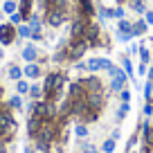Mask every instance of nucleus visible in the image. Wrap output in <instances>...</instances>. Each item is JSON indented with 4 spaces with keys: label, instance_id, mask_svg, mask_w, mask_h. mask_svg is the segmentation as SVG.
Wrapping results in <instances>:
<instances>
[{
    "label": "nucleus",
    "instance_id": "39448f33",
    "mask_svg": "<svg viewBox=\"0 0 153 153\" xmlns=\"http://www.w3.org/2000/svg\"><path fill=\"white\" fill-rule=\"evenodd\" d=\"M86 106L88 108H95V110H104L106 106V88L104 90H92V92H86Z\"/></svg>",
    "mask_w": 153,
    "mask_h": 153
},
{
    "label": "nucleus",
    "instance_id": "412c9836",
    "mask_svg": "<svg viewBox=\"0 0 153 153\" xmlns=\"http://www.w3.org/2000/svg\"><path fill=\"white\" fill-rule=\"evenodd\" d=\"M128 113H131V104L120 101V106H117V110H115V120H117V122H124L126 117H128Z\"/></svg>",
    "mask_w": 153,
    "mask_h": 153
},
{
    "label": "nucleus",
    "instance_id": "cd10ccee",
    "mask_svg": "<svg viewBox=\"0 0 153 153\" xmlns=\"http://www.w3.org/2000/svg\"><path fill=\"white\" fill-rule=\"evenodd\" d=\"M99 149H101V153H115V151H117V142H115L113 137H106Z\"/></svg>",
    "mask_w": 153,
    "mask_h": 153
},
{
    "label": "nucleus",
    "instance_id": "20e7f679",
    "mask_svg": "<svg viewBox=\"0 0 153 153\" xmlns=\"http://www.w3.org/2000/svg\"><path fill=\"white\" fill-rule=\"evenodd\" d=\"M128 81H131V79H128V74H126V72L122 70V65H120V68H117V72H115V74L110 76L108 90H110V92H115V95H120V92L124 90L126 86H128Z\"/></svg>",
    "mask_w": 153,
    "mask_h": 153
},
{
    "label": "nucleus",
    "instance_id": "f704fd0d",
    "mask_svg": "<svg viewBox=\"0 0 153 153\" xmlns=\"http://www.w3.org/2000/svg\"><path fill=\"white\" fill-rule=\"evenodd\" d=\"M144 101H153V81H149V79L144 83Z\"/></svg>",
    "mask_w": 153,
    "mask_h": 153
},
{
    "label": "nucleus",
    "instance_id": "dca6fc26",
    "mask_svg": "<svg viewBox=\"0 0 153 153\" xmlns=\"http://www.w3.org/2000/svg\"><path fill=\"white\" fill-rule=\"evenodd\" d=\"M124 2L128 5V9L135 11L137 16H144V14H146V9H149V7H146V0H124Z\"/></svg>",
    "mask_w": 153,
    "mask_h": 153
},
{
    "label": "nucleus",
    "instance_id": "49530a36",
    "mask_svg": "<svg viewBox=\"0 0 153 153\" xmlns=\"http://www.w3.org/2000/svg\"><path fill=\"white\" fill-rule=\"evenodd\" d=\"M146 79H149V81H153V65H149V72H146Z\"/></svg>",
    "mask_w": 153,
    "mask_h": 153
},
{
    "label": "nucleus",
    "instance_id": "0eeeda50",
    "mask_svg": "<svg viewBox=\"0 0 153 153\" xmlns=\"http://www.w3.org/2000/svg\"><path fill=\"white\" fill-rule=\"evenodd\" d=\"M65 20H68V11H56V9L43 11V23L50 27H61Z\"/></svg>",
    "mask_w": 153,
    "mask_h": 153
},
{
    "label": "nucleus",
    "instance_id": "ea45409f",
    "mask_svg": "<svg viewBox=\"0 0 153 153\" xmlns=\"http://www.w3.org/2000/svg\"><path fill=\"white\" fill-rule=\"evenodd\" d=\"M140 45H142V41H140V43H131V45H128V52H126V54H128V56H135V54L140 52Z\"/></svg>",
    "mask_w": 153,
    "mask_h": 153
},
{
    "label": "nucleus",
    "instance_id": "603ef678",
    "mask_svg": "<svg viewBox=\"0 0 153 153\" xmlns=\"http://www.w3.org/2000/svg\"><path fill=\"white\" fill-rule=\"evenodd\" d=\"M68 153H81V151H68Z\"/></svg>",
    "mask_w": 153,
    "mask_h": 153
},
{
    "label": "nucleus",
    "instance_id": "79ce46f5",
    "mask_svg": "<svg viewBox=\"0 0 153 153\" xmlns=\"http://www.w3.org/2000/svg\"><path fill=\"white\" fill-rule=\"evenodd\" d=\"M133 34H117V41H120V43H131V41H133Z\"/></svg>",
    "mask_w": 153,
    "mask_h": 153
},
{
    "label": "nucleus",
    "instance_id": "7c9ffc66",
    "mask_svg": "<svg viewBox=\"0 0 153 153\" xmlns=\"http://www.w3.org/2000/svg\"><path fill=\"white\" fill-rule=\"evenodd\" d=\"M79 151H81V153H101V149L95 146V144H90L88 140H81V144H79Z\"/></svg>",
    "mask_w": 153,
    "mask_h": 153
},
{
    "label": "nucleus",
    "instance_id": "f8f14e48",
    "mask_svg": "<svg viewBox=\"0 0 153 153\" xmlns=\"http://www.w3.org/2000/svg\"><path fill=\"white\" fill-rule=\"evenodd\" d=\"M65 97L70 101H76V99H83V97H86V90H83V86H81L79 79H74V81L68 83V95Z\"/></svg>",
    "mask_w": 153,
    "mask_h": 153
},
{
    "label": "nucleus",
    "instance_id": "6ab92c4d",
    "mask_svg": "<svg viewBox=\"0 0 153 153\" xmlns=\"http://www.w3.org/2000/svg\"><path fill=\"white\" fill-rule=\"evenodd\" d=\"M122 70L128 74L131 81H135V65H133V61H131L128 54H122Z\"/></svg>",
    "mask_w": 153,
    "mask_h": 153
},
{
    "label": "nucleus",
    "instance_id": "b1692460",
    "mask_svg": "<svg viewBox=\"0 0 153 153\" xmlns=\"http://www.w3.org/2000/svg\"><path fill=\"white\" fill-rule=\"evenodd\" d=\"M7 76H9L11 81H20V79H23V68L11 63V65L7 68Z\"/></svg>",
    "mask_w": 153,
    "mask_h": 153
},
{
    "label": "nucleus",
    "instance_id": "393cba45",
    "mask_svg": "<svg viewBox=\"0 0 153 153\" xmlns=\"http://www.w3.org/2000/svg\"><path fill=\"white\" fill-rule=\"evenodd\" d=\"M74 135H76L79 140H88V135H90V131H88V124H83V122H76Z\"/></svg>",
    "mask_w": 153,
    "mask_h": 153
},
{
    "label": "nucleus",
    "instance_id": "a211bd4d",
    "mask_svg": "<svg viewBox=\"0 0 153 153\" xmlns=\"http://www.w3.org/2000/svg\"><path fill=\"white\" fill-rule=\"evenodd\" d=\"M18 11H20V16L25 18V23H27V18L34 14V0H20V2H18Z\"/></svg>",
    "mask_w": 153,
    "mask_h": 153
},
{
    "label": "nucleus",
    "instance_id": "72a5a7b5",
    "mask_svg": "<svg viewBox=\"0 0 153 153\" xmlns=\"http://www.w3.org/2000/svg\"><path fill=\"white\" fill-rule=\"evenodd\" d=\"M27 92H29V81L27 79L16 81V95H27Z\"/></svg>",
    "mask_w": 153,
    "mask_h": 153
},
{
    "label": "nucleus",
    "instance_id": "4c0bfd02",
    "mask_svg": "<svg viewBox=\"0 0 153 153\" xmlns=\"http://www.w3.org/2000/svg\"><path fill=\"white\" fill-rule=\"evenodd\" d=\"M9 23L18 27V25H23V23H25V18H23V16H20V11H14V14L9 16Z\"/></svg>",
    "mask_w": 153,
    "mask_h": 153
},
{
    "label": "nucleus",
    "instance_id": "473e14b6",
    "mask_svg": "<svg viewBox=\"0 0 153 153\" xmlns=\"http://www.w3.org/2000/svg\"><path fill=\"white\" fill-rule=\"evenodd\" d=\"M2 11L11 16L14 11H18V2H16V0H5V2H2Z\"/></svg>",
    "mask_w": 153,
    "mask_h": 153
},
{
    "label": "nucleus",
    "instance_id": "c9c22d12",
    "mask_svg": "<svg viewBox=\"0 0 153 153\" xmlns=\"http://www.w3.org/2000/svg\"><path fill=\"white\" fill-rule=\"evenodd\" d=\"M122 18H126V9L122 5L113 7V20H122Z\"/></svg>",
    "mask_w": 153,
    "mask_h": 153
},
{
    "label": "nucleus",
    "instance_id": "7ed1b4c3",
    "mask_svg": "<svg viewBox=\"0 0 153 153\" xmlns=\"http://www.w3.org/2000/svg\"><path fill=\"white\" fill-rule=\"evenodd\" d=\"M83 38L88 41L90 50H97V48H104V36H101V27L92 20H88V27H86V34Z\"/></svg>",
    "mask_w": 153,
    "mask_h": 153
},
{
    "label": "nucleus",
    "instance_id": "a18cd8bd",
    "mask_svg": "<svg viewBox=\"0 0 153 153\" xmlns=\"http://www.w3.org/2000/svg\"><path fill=\"white\" fill-rule=\"evenodd\" d=\"M110 137H113L115 142H117V140L122 137V131H120V128H113V131H110Z\"/></svg>",
    "mask_w": 153,
    "mask_h": 153
},
{
    "label": "nucleus",
    "instance_id": "8fccbe9b",
    "mask_svg": "<svg viewBox=\"0 0 153 153\" xmlns=\"http://www.w3.org/2000/svg\"><path fill=\"white\" fill-rule=\"evenodd\" d=\"M0 104H2V86H0Z\"/></svg>",
    "mask_w": 153,
    "mask_h": 153
},
{
    "label": "nucleus",
    "instance_id": "f257e3e1",
    "mask_svg": "<svg viewBox=\"0 0 153 153\" xmlns=\"http://www.w3.org/2000/svg\"><path fill=\"white\" fill-rule=\"evenodd\" d=\"M70 83V76H68V72L63 70H52L48 72V74L43 76V99L48 101H54V104H61L63 99H65V86Z\"/></svg>",
    "mask_w": 153,
    "mask_h": 153
},
{
    "label": "nucleus",
    "instance_id": "864d4df0",
    "mask_svg": "<svg viewBox=\"0 0 153 153\" xmlns=\"http://www.w3.org/2000/svg\"><path fill=\"white\" fill-rule=\"evenodd\" d=\"M151 65H153V54H151Z\"/></svg>",
    "mask_w": 153,
    "mask_h": 153
},
{
    "label": "nucleus",
    "instance_id": "09e8293b",
    "mask_svg": "<svg viewBox=\"0 0 153 153\" xmlns=\"http://www.w3.org/2000/svg\"><path fill=\"white\" fill-rule=\"evenodd\" d=\"M2 56H5V50H2V48H0V59H2Z\"/></svg>",
    "mask_w": 153,
    "mask_h": 153
},
{
    "label": "nucleus",
    "instance_id": "de8ad7c7",
    "mask_svg": "<svg viewBox=\"0 0 153 153\" xmlns=\"http://www.w3.org/2000/svg\"><path fill=\"white\" fill-rule=\"evenodd\" d=\"M25 153H34V149H32V146H27V149H25Z\"/></svg>",
    "mask_w": 153,
    "mask_h": 153
},
{
    "label": "nucleus",
    "instance_id": "9d476101",
    "mask_svg": "<svg viewBox=\"0 0 153 153\" xmlns=\"http://www.w3.org/2000/svg\"><path fill=\"white\" fill-rule=\"evenodd\" d=\"M95 14H97V7H95L92 0H81V2H76V16L92 20V16H95Z\"/></svg>",
    "mask_w": 153,
    "mask_h": 153
},
{
    "label": "nucleus",
    "instance_id": "1a4fd4ad",
    "mask_svg": "<svg viewBox=\"0 0 153 153\" xmlns=\"http://www.w3.org/2000/svg\"><path fill=\"white\" fill-rule=\"evenodd\" d=\"M86 27H88V18L76 16V18L70 23V38H83V34H86Z\"/></svg>",
    "mask_w": 153,
    "mask_h": 153
},
{
    "label": "nucleus",
    "instance_id": "e433bc0d",
    "mask_svg": "<svg viewBox=\"0 0 153 153\" xmlns=\"http://www.w3.org/2000/svg\"><path fill=\"white\" fill-rule=\"evenodd\" d=\"M142 117H144V120H151V117H153V101H146V104H144Z\"/></svg>",
    "mask_w": 153,
    "mask_h": 153
},
{
    "label": "nucleus",
    "instance_id": "f03ea898",
    "mask_svg": "<svg viewBox=\"0 0 153 153\" xmlns=\"http://www.w3.org/2000/svg\"><path fill=\"white\" fill-rule=\"evenodd\" d=\"M65 48H68V61L76 63V61H81V59L86 56V52L90 50V45H88L86 38H70Z\"/></svg>",
    "mask_w": 153,
    "mask_h": 153
},
{
    "label": "nucleus",
    "instance_id": "bb28decb",
    "mask_svg": "<svg viewBox=\"0 0 153 153\" xmlns=\"http://www.w3.org/2000/svg\"><path fill=\"white\" fill-rule=\"evenodd\" d=\"M97 16H99L101 20H113V7L99 5V7H97Z\"/></svg>",
    "mask_w": 153,
    "mask_h": 153
},
{
    "label": "nucleus",
    "instance_id": "5701e85b",
    "mask_svg": "<svg viewBox=\"0 0 153 153\" xmlns=\"http://www.w3.org/2000/svg\"><path fill=\"white\" fill-rule=\"evenodd\" d=\"M117 34H133V20L128 18L117 20Z\"/></svg>",
    "mask_w": 153,
    "mask_h": 153
},
{
    "label": "nucleus",
    "instance_id": "2eb2a0df",
    "mask_svg": "<svg viewBox=\"0 0 153 153\" xmlns=\"http://www.w3.org/2000/svg\"><path fill=\"white\" fill-rule=\"evenodd\" d=\"M99 115H101L99 110H95V108H88V106H86V110L81 113V117H79L76 122H83V124H88V126H90V124H95V122L99 120Z\"/></svg>",
    "mask_w": 153,
    "mask_h": 153
},
{
    "label": "nucleus",
    "instance_id": "c03bdc74",
    "mask_svg": "<svg viewBox=\"0 0 153 153\" xmlns=\"http://www.w3.org/2000/svg\"><path fill=\"white\" fill-rule=\"evenodd\" d=\"M142 18L146 20V25H149V27H153V9H146V14H144Z\"/></svg>",
    "mask_w": 153,
    "mask_h": 153
},
{
    "label": "nucleus",
    "instance_id": "4be33fe9",
    "mask_svg": "<svg viewBox=\"0 0 153 153\" xmlns=\"http://www.w3.org/2000/svg\"><path fill=\"white\" fill-rule=\"evenodd\" d=\"M27 25L32 27V32H43V18H41L38 14H32V16H29V18H27Z\"/></svg>",
    "mask_w": 153,
    "mask_h": 153
},
{
    "label": "nucleus",
    "instance_id": "aec40b11",
    "mask_svg": "<svg viewBox=\"0 0 153 153\" xmlns=\"http://www.w3.org/2000/svg\"><path fill=\"white\" fill-rule=\"evenodd\" d=\"M101 59H104V56H90L86 61L88 74H97V72H101Z\"/></svg>",
    "mask_w": 153,
    "mask_h": 153
},
{
    "label": "nucleus",
    "instance_id": "2f4dec72",
    "mask_svg": "<svg viewBox=\"0 0 153 153\" xmlns=\"http://www.w3.org/2000/svg\"><path fill=\"white\" fill-rule=\"evenodd\" d=\"M16 34H18V38H29L32 36V27H29L27 23H23V25L16 27Z\"/></svg>",
    "mask_w": 153,
    "mask_h": 153
},
{
    "label": "nucleus",
    "instance_id": "a878e982",
    "mask_svg": "<svg viewBox=\"0 0 153 153\" xmlns=\"http://www.w3.org/2000/svg\"><path fill=\"white\" fill-rule=\"evenodd\" d=\"M29 99H43V86L41 83H29Z\"/></svg>",
    "mask_w": 153,
    "mask_h": 153
},
{
    "label": "nucleus",
    "instance_id": "f3484780",
    "mask_svg": "<svg viewBox=\"0 0 153 153\" xmlns=\"http://www.w3.org/2000/svg\"><path fill=\"white\" fill-rule=\"evenodd\" d=\"M146 32H149V25H146V20L140 16L137 20H133V36L135 38H142V36H146Z\"/></svg>",
    "mask_w": 153,
    "mask_h": 153
},
{
    "label": "nucleus",
    "instance_id": "c756f323",
    "mask_svg": "<svg viewBox=\"0 0 153 153\" xmlns=\"http://www.w3.org/2000/svg\"><path fill=\"white\" fill-rule=\"evenodd\" d=\"M7 106H9L11 110H23V95H14L7 99Z\"/></svg>",
    "mask_w": 153,
    "mask_h": 153
},
{
    "label": "nucleus",
    "instance_id": "c85d7f7f",
    "mask_svg": "<svg viewBox=\"0 0 153 153\" xmlns=\"http://www.w3.org/2000/svg\"><path fill=\"white\" fill-rule=\"evenodd\" d=\"M151 54H153V50H149V48H144V45H140V52H137L140 63H146V65H151Z\"/></svg>",
    "mask_w": 153,
    "mask_h": 153
},
{
    "label": "nucleus",
    "instance_id": "9b49d317",
    "mask_svg": "<svg viewBox=\"0 0 153 153\" xmlns=\"http://www.w3.org/2000/svg\"><path fill=\"white\" fill-rule=\"evenodd\" d=\"M43 117H36V115H29L27 117V135L32 140L38 137V133H41V128H43Z\"/></svg>",
    "mask_w": 153,
    "mask_h": 153
},
{
    "label": "nucleus",
    "instance_id": "423d86ee",
    "mask_svg": "<svg viewBox=\"0 0 153 153\" xmlns=\"http://www.w3.org/2000/svg\"><path fill=\"white\" fill-rule=\"evenodd\" d=\"M16 38H18V34H16V25H11V23H2V25H0V45H2V48L16 43Z\"/></svg>",
    "mask_w": 153,
    "mask_h": 153
},
{
    "label": "nucleus",
    "instance_id": "4468645a",
    "mask_svg": "<svg viewBox=\"0 0 153 153\" xmlns=\"http://www.w3.org/2000/svg\"><path fill=\"white\" fill-rule=\"evenodd\" d=\"M23 61L25 63H36L38 61V48L32 43V41L23 48Z\"/></svg>",
    "mask_w": 153,
    "mask_h": 153
},
{
    "label": "nucleus",
    "instance_id": "a19ab883",
    "mask_svg": "<svg viewBox=\"0 0 153 153\" xmlns=\"http://www.w3.org/2000/svg\"><path fill=\"white\" fill-rule=\"evenodd\" d=\"M146 72H149V65H146V63H137V70H135V74L146 76Z\"/></svg>",
    "mask_w": 153,
    "mask_h": 153
},
{
    "label": "nucleus",
    "instance_id": "37998d69",
    "mask_svg": "<svg viewBox=\"0 0 153 153\" xmlns=\"http://www.w3.org/2000/svg\"><path fill=\"white\" fill-rule=\"evenodd\" d=\"M29 41H32V43H41V41H43V32H32Z\"/></svg>",
    "mask_w": 153,
    "mask_h": 153
},
{
    "label": "nucleus",
    "instance_id": "6e6552de",
    "mask_svg": "<svg viewBox=\"0 0 153 153\" xmlns=\"http://www.w3.org/2000/svg\"><path fill=\"white\" fill-rule=\"evenodd\" d=\"M140 135H142V146H153V124L149 120H142V124L137 122Z\"/></svg>",
    "mask_w": 153,
    "mask_h": 153
},
{
    "label": "nucleus",
    "instance_id": "58836bf2",
    "mask_svg": "<svg viewBox=\"0 0 153 153\" xmlns=\"http://www.w3.org/2000/svg\"><path fill=\"white\" fill-rule=\"evenodd\" d=\"M117 97H120V101H124V104H131V90H128V88H124Z\"/></svg>",
    "mask_w": 153,
    "mask_h": 153
},
{
    "label": "nucleus",
    "instance_id": "3c124183",
    "mask_svg": "<svg viewBox=\"0 0 153 153\" xmlns=\"http://www.w3.org/2000/svg\"><path fill=\"white\" fill-rule=\"evenodd\" d=\"M70 2H74V5H76V2H81V0H70Z\"/></svg>",
    "mask_w": 153,
    "mask_h": 153
},
{
    "label": "nucleus",
    "instance_id": "ddd939ff",
    "mask_svg": "<svg viewBox=\"0 0 153 153\" xmlns=\"http://www.w3.org/2000/svg\"><path fill=\"white\" fill-rule=\"evenodd\" d=\"M23 76L29 79V81L41 79V76H43V68H41V63H27V65L23 68Z\"/></svg>",
    "mask_w": 153,
    "mask_h": 153
}]
</instances>
